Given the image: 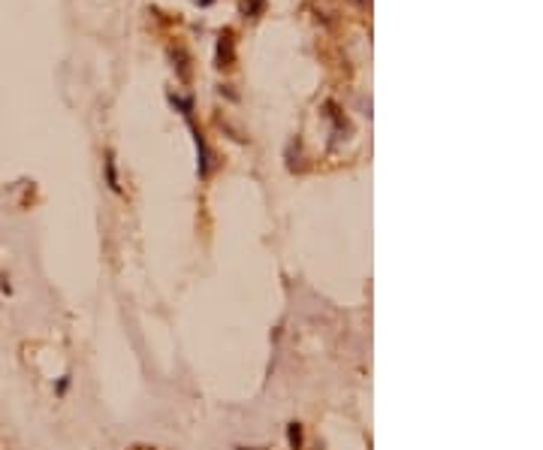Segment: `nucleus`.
Wrapping results in <instances>:
<instances>
[{
    "instance_id": "f257e3e1",
    "label": "nucleus",
    "mask_w": 543,
    "mask_h": 450,
    "mask_svg": "<svg viewBox=\"0 0 543 450\" xmlns=\"http://www.w3.org/2000/svg\"><path fill=\"white\" fill-rule=\"evenodd\" d=\"M197 4H199V6H209V4H211V0H197Z\"/></svg>"
}]
</instances>
